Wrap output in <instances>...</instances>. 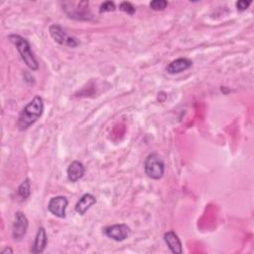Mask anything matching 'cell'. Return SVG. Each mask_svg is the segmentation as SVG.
I'll list each match as a JSON object with an SVG mask.
<instances>
[{"mask_svg":"<svg viewBox=\"0 0 254 254\" xmlns=\"http://www.w3.org/2000/svg\"><path fill=\"white\" fill-rule=\"evenodd\" d=\"M144 171L150 179L160 180L165 173L164 161L158 154L151 153L145 159Z\"/></svg>","mask_w":254,"mask_h":254,"instance_id":"3","label":"cell"},{"mask_svg":"<svg viewBox=\"0 0 254 254\" xmlns=\"http://www.w3.org/2000/svg\"><path fill=\"white\" fill-rule=\"evenodd\" d=\"M9 40L14 44L17 51L19 52L21 59L25 63V65L32 71H37L39 69V63L36 60L30 43L20 35L11 34L9 35Z\"/></svg>","mask_w":254,"mask_h":254,"instance_id":"2","label":"cell"},{"mask_svg":"<svg viewBox=\"0 0 254 254\" xmlns=\"http://www.w3.org/2000/svg\"><path fill=\"white\" fill-rule=\"evenodd\" d=\"M28 226H29V221L26 215L21 212H17L15 213V220L13 222V227H12L13 238L15 240L22 239L26 235Z\"/></svg>","mask_w":254,"mask_h":254,"instance_id":"7","label":"cell"},{"mask_svg":"<svg viewBox=\"0 0 254 254\" xmlns=\"http://www.w3.org/2000/svg\"><path fill=\"white\" fill-rule=\"evenodd\" d=\"M164 241L169 247V249L176 254H181L183 252V247H182V242L177 235V233L173 230L168 231L164 234Z\"/></svg>","mask_w":254,"mask_h":254,"instance_id":"11","label":"cell"},{"mask_svg":"<svg viewBox=\"0 0 254 254\" xmlns=\"http://www.w3.org/2000/svg\"><path fill=\"white\" fill-rule=\"evenodd\" d=\"M85 166L82 162L80 161H74L72 162L67 170V174H68V178L72 183H76L78 182L80 179H82L85 175Z\"/></svg>","mask_w":254,"mask_h":254,"instance_id":"12","label":"cell"},{"mask_svg":"<svg viewBox=\"0 0 254 254\" xmlns=\"http://www.w3.org/2000/svg\"><path fill=\"white\" fill-rule=\"evenodd\" d=\"M63 4V9L65 12L71 10V12L67 13L69 17L77 19V20H88L90 16V12L88 10V1H80V2H75L76 7L74 8L70 1L67 2H62Z\"/></svg>","mask_w":254,"mask_h":254,"instance_id":"5","label":"cell"},{"mask_svg":"<svg viewBox=\"0 0 254 254\" xmlns=\"http://www.w3.org/2000/svg\"><path fill=\"white\" fill-rule=\"evenodd\" d=\"M193 66V62L188 58H179L173 62H171L167 66V72L170 75L180 74L187 70H189Z\"/></svg>","mask_w":254,"mask_h":254,"instance_id":"9","label":"cell"},{"mask_svg":"<svg viewBox=\"0 0 254 254\" xmlns=\"http://www.w3.org/2000/svg\"><path fill=\"white\" fill-rule=\"evenodd\" d=\"M1 253L2 254H12L13 253V250H12V248H10V247H6V248H4L2 251H1Z\"/></svg>","mask_w":254,"mask_h":254,"instance_id":"19","label":"cell"},{"mask_svg":"<svg viewBox=\"0 0 254 254\" xmlns=\"http://www.w3.org/2000/svg\"><path fill=\"white\" fill-rule=\"evenodd\" d=\"M115 9H116V6H115V3L113 1H105L100 5L99 13L110 12V11H114Z\"/></svg>","mask_w":254,"mask_h":254,"instance_id":"17","label":"cell"},{"mask_svg":"<svg viewBox=\"0 0 254 254\" xmlns=\"http://www.w3.org/2000/svg\"><path fill=\"white\" fill-rule=\"evenodd\" d=\"M47 244H48V237H47L46 230L44 227H39L34 243L31 248V252L34 254L42 253L45 250Z\"/></svg>","mask_w":254,"mask_h":254,"instance_id":"13","label":"cell"},{"mask_svg":"<svg viewBox=\"0 0 254 254\" xmlns=\"http://www.w3.org/2000/svg\"><path fill=\"white\" fill-rule=\"evenodd\" d=\"M19 197L23 200H26L30 197L31 195V183L29 179H26L22 182V184L19 186L18 191H17Z\"/></svg>","mask_w":254,"mask_h":254,"instance_id":"14","label":"cell"},{"mask_svg":"<svg viewBox=\"0 0 254 254\" xmlns=\"http://www.w3.org/2000/svg\"><path fill=\"white\" fill-rule=\"evenodd\" d=\"M119 9L125 13H127L128 15H134L136 12L135 7L128 1H123L120 3L119 5Z\"/></svg>","mask_w":254,"mask_h":254,"instance_id":"16","label":"cell"},{"mask_svg":"<svg viewBox=\"0 0 254 254\" xmlns=\"http://www.w3.org/2000/svg\"><path fill=\"white\" fill-rule=\"evenodd\" d=\"M51 37L60 45L68 46L70 48H76L80 45V42L77 38L70 36L66 30L59 24H53L49 28Z\"/></svg>","mask_w":254,"mask_h":254,"instance_id":"4","label":"cell"},{"mask_svg":"<svg viewBox=\"0 0 254 254\" xmlns=\"http://www.w3.org/2000/svg\"><path fill=\"white\" fill-rule=\"evenodd\" d=\"M95 203H96V198L93 195L88 194V193L85 194L77 202L76 207H75V211L79 214L84 215Z\"/></svg>","mask_w":254,"mask_h":254,"instance_id":"10","label":"cell"},{"mask_svg":"<svg viewBox=\"0 0 254 254\" xmlns=\"http://www.w3.org/2000/svg\"><path fill=\"white\" fill-rule=\"evenodd\" d=\"M44 112V100L40 95H36L19 114L17 125L18 128L22 131L28 129L33 125Z\"/></svg>","mask_w":254,"mask_h":254,"instance_id":"1","label":"cell"},{"mask_svg":"<svg viewBox=\"0 0 254 254\" xmlns=\"http://www.w3.org/2000/svg\"><path fill=\"white\" fill-rule=\"evenodd\" d=\"M150 8L155 11H162L168 6V2L166 0H153L149 4Z\"/></svg>","mask_w":254,"mask_h":254,"instance_id":"15","label":"cell"},{"mask_svg":"<svg viewBox=\"0 0 254 254\" xmlns=\"http://www.w3.org/2000/svg\"><path fill=\"white\" fill-rule=\"evenodd\" d=\"M68 205H69V201L66 197H63V196L54 197L50 200L48 204V211L57 217L65 218Z\"/></svg>","mask_w":254,"mask_h":254,"instance_id":"8","label":"cell"},{"mask_svg":"<svg viewBox=\"0 0 254 254\" xmlns=\"http://www.w3.org/2000/svg\"><path fill=\"white\" fill-rule=\"evenodd\" d=\"M103 233L110 239L120 242L125 240L126 238H128L130 233H131V229L130 227L125 224V223H119V224H113V225H109L106 226L103 229Z\"/></svg>","mask_w":254,"mask_h":254,"instance_id":"6","label":"cell"},{"mask_svg":"<svg viewBox=\"0 0 254 254\" xmlns=\"http://www.w3.org/2000/svg\"><path fill=\"white\" fill-rule=\"evenodd\" d=\"M250 4H251V1H246V0H240V1H237L235 3L237 10L240 12L245 11L250 6Z\"/></svg>","mask_w":254,"mask_h":254,"instance_id":"18","label":"cell"}]
</instances>
